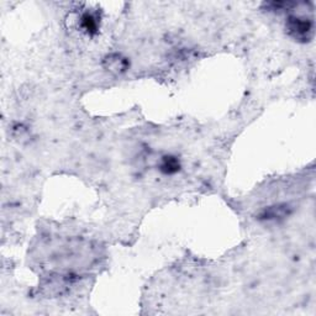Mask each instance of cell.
<instances>
[{"label":"cell","mask_w":316,"mask_h":316,"mask_svg":"<svg viewBox=\"0 0 316 316\" xmlns=\"http://www.w3.org/2000/svg\"><path fill=\"white\" fill-rule=\"evenodd\" d=\"M289 36L299 42H309L314 37V21L304 16L292 15L285 22Z\"/></svg>","instance_id":"1"},{"label":"cell","mask_w":316,"mask_h":316,"mask_svg":"<svg viewBox=\"0 0 316 316\" xmlns=\"http://www.w3.org/2000/svg\"><path fill=\"white\" fill-rule=\"evenodd\" d=\"M79 28L83 32H86L89 36H93L98 32L99 28H100V19L95 13L92 11H86L79 16Z\"/></svg>","instance_id":"2"},{"label":"cell","mask_w":316,"mask_h":316,"mask_svg":"<svg viewBox=\"0 0 316 316\" xmlns=\"http://www.w3.org/2000/svg\"><path fill=\"white\" fill-rule=\"evenodd\" d=\"M160 169L162 173L165 174H175L177 172H179L180 169V162L177 157L174 156H165L161 161Z\"/></svg>","instance_id":"3"},{"label":"cell","mask_w":316,"mask_h":316,"mask_svg":"<svg viewBox=\"0 0 316 316\" xmlns=\"http://www.w3.org/2000/svg\"><path fill=\"white\" fill-rule=\"evenodd\" d=\"M107 62H108L107 68L111 72L120 73V72L125 71V69L127 68V61L125 60V58L120 57V56H118V55L110 56V57H108Z\"/></svg>","instance_id":"4"},{"label":"cell","mask_w":316,"mask_h":316,"mask_svg":"<svg viewBox=\"0 0 316 316\" xmlns=\"http://www.w3.org/2000/svg\"><path fill=\"white\" fill-rule=\"evenodd\" d=\"M285 207H288L286 205H278V206H272V207H268L267 210H265L262 214V219H265V220H276V219H279V218H283V216L286 215V209Z\"/></svg>","instance_id":"5"}]
</instances>
